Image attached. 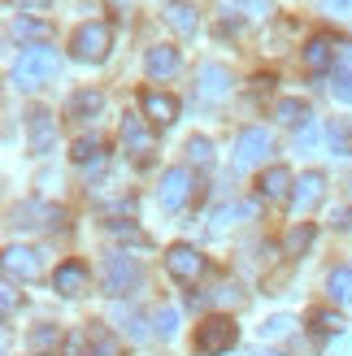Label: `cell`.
<instances>
[{"instance_id":"obj_1","label":"cell","mask_w":352,"mask_h":356,"mask_svg":"<svg viewBox=\"0 0 352 356\" xmlns=\"http://www.w3.org/2000/svg\"><path fill=\"white\" fill-rule=\"evenodd\" d=\"M57 70H61L57 48L35 44V48H26L22 57H17V65H13V87H22V92H35V87L48 83L52 74H57Z\"/></svg>"},{"instance_id":"obj_2","label":"cell","mask_w":352,"mask_h":356,"mask_svg":"<svg viewBox=\"0 0 352 356\" xmlns=\"http://www.w3.org/2000/svg\"><path fill=\"white\" fill-rule=\"evenodd\" d=\"M235 343H239V326H235V317H226V313L205 317V322L196 326V339H191V348H196L200 356H222Z\"/></svg>"},{"instance_id":"obj_3","label":"cell","mask_w":352,"mask_h":356,"mask_svg":"<svg viewBox=\"0 0 352 356\" xmlns=\"http://www.w3.org/2000/svg\"><path fill=\"white\" fill-rule=\"evenodd\" d=\"M139 261L131 257V252H109L104 257V270H100V282H104V291L109 296H127V291H135L139 287Z\"/></svg>"},{"instance_id":"obj_4","label":"cell","mask_w":352,"mask_h":356,"mask_svg":"<svg viewBox=\"0 0 352 356\" xmlns=\"http://www.w3.org/2000/svg\"><path fill=\"white\" fill-rule=\"evenodd\" d=\"M13 226H22V230H61L65 226V213L57 204H44V200H22V204H13Z\"/></svg>"},{"instance_id":"obj_5","label":"cell","mask_w":352,"mask_h":356,"mask_svg":"<svg viewBox=\"0 0 352 356\" xmlns=\"http://www.w3.org/2000/svg\"><path fill=\"white\" fill-rule=\"evenodd\" d=\"M109 40H113L109 22H83V26L74 31V40H70V52H74L79 61H104Z\"/></svg>"},{"instance_id":"obj_6","label":"cell","mask_w":352,"mask_h":356,"mask_svg":"<svg viewBox=\"0 0 352 356\" xmlns=\"http://www.w3.org/2000/svg\"><path fill=\"white\" fill-rule=\"evenodd\" d=\"M166 274L174 282H183V287H191V282L205 274V257L191 243H170L166 248Z\"/></svg>"},{"instance_id":"obj_7","label":"cell","mask_w":352,"mask_h":356,"mask_svg":"<svg viewBox=\"0 0 352 356\" xmlns=\"http://www.w3.org/2000/svg\"><path fill=\"white\" fill-rule=\"evenodd\" d=\"M5 274H9V282H35L44 274V252L26 248V243H9L5 248Z\"/></svg>"},{"instance_id":"obj_8","label":"cell","mask_w":352,"mask_h":356,"mask_svg":"<svg viewBox=\"0 0 352 356\" xmlns=\"http://www.w3.org/2000/svg\"><path fill=\"white\" fill-rule=\"evenodd\" d=\"M187 195H191V170L187 165H170L161 174V187H157V200H161L166 213H179L187 204Z\"/></svg>"},{"instance_id":"obj_9","label":"cell","mask_w":352,"mask_h":356,"mask_svg":"<svg viewBox=\"0 0 352 356\" xmlns=\"http://www.w3.org/2000/svg\"><path fill=\"white\" fill-rule=\"evenodd\" d=\"M274 152V139L266 127H243L235 139V165H261Z\"/></svg>"},{"instance_id":"obj_10","label":"cell","mask_w":352,"mask_h":356,"mask_svg":"<svg viewBox=\"0 0 352 356\" xmlns=\"http://www.w3.org/2000/svg\"><path fill=\"white\" fill-rule=\"evenodd\" d=\"M26 144H31L35 156H44V152L57 148V118H52L48 109H31V118H26Z\"/></svg>"},{"instance_id":"obj_11","label":"cell","mask_w":352,"mask_h":356,"mask_svg":"<svg viewBox=\"0 0 352 356\" xmlns=\"http://www.w3.org/2000/svg\"><path fill=\"white\" fill-rule=\"evenodd\" d=\"M322 200H326V174L305 170L296 178V191H291V213H313Z\"/></svg>"},{"instance_id":"obj_12","label":"cell","mask_w":352,"mask_h":356,"mask_svg":"<svg viewBox=\"0 0 352 356\" xmlns=\"http://www.w3.org/2000/svg\"><path fill=\"white\" fill-rule=\"evenodd\" d=\"M87 282H92V270H87V261H61L57 265V274H52V291H61V296H83L87 291Z\"/></svg>"},{"instance_id":"obj_13","label":"cell","mask_w":352,"mask_h":356,"mask_svg":"<svg viewBox=\"0 0 352 356\" xmlns=\"http://www.w3.org/2000/svg\"><path fill=\"white\" fill-rule=\"evenodd\" d=\"M196 79H200V96L205 100H226L231 96V70H226L222 61H205Z\"/></svg>"},{"instance_id":"obj_14","label":"cell","mask_w":352,"mask_h":356,"mask_svg":"<svg viewBox=\"0 0 352 356\" xmlns=\"http://www.w3.org/2000/svg\"><path fill=\"white\" fill-rule=\"evenodd\" d=\"M139 109H144V118L152 122V127H170V122L179 118V100L166 96V92H152V87H148V92L139 96Z\"/></svg>"},{"instance_id":"obj_15","label":"cell","mask_w":352,"mask_h":356,"mask_svg":"<svg viewBox=\"0 0 352 356\" xmlns=\"http://www.w3.org/2000/svg\"><path fill=\"white\" fill-rule=\"evenodd\" d=\"M100 109H104V92H96V87H83V92L65 100V118H74V122H96Z\"/></svg>"},{"instance_id":"obj_16","label":"cell","mask_w":352,"mask_h":356,"mask_svg":"<svg viewBox=\"0 0 352 356\" xmlns=\"http://www.w3.org/2000/svg\"><path fill=\"white\" fill-rule=\"evenodd\" d=\"M257 191H261V200H283V195L296 191V178L287 165H270L266 174L257 178Z\"/></svg>"},{"instance_id":"obj_17","label":"cell","mask_w":352,"mask_h":356,"mask_svg":"<svg viewBox=\"0 0 352 356\" xmlns=\"http://www.w3.org/2000/svg\"><path fill=\"white\" fill-rule=\"evenodd\" d=\"M179 48H170V44H157L148 48V57H144V70H148V79H170V74H179Z\"/></svg>"},{"instance_id":"obj_18","label":"cell","mask_w":352,"mask_h":356,"mask_svg":"<svg viewBox=\"0 0 352 356\" xmlns=\"http://www.w3.org/2000/svg\"><path fill=\"white\" fill-rule=\"evenodd\" d=\"M301 61H305V70L322 74V70L335 61V40H330V35H313V40L301 48Z\"/></svg>"},{"instance_id":"obj_19","label":"cell","mask_w":352,"mask_h":356,"mask_svg":"<svg viewBox=\"0 0 352 356\" xmlns=\"http://www.w3.org/2000/svg\"><path fill=\"white\" fill-rule=\"evenodd\" d=\"M166 22H170L174 31H179L183 40H191V35L200 31V13L191 9L187 0H170V5H166Z\"/></svg>"},{"instance_id":"obj_20","label":"cell","mask_w":352,"mask_h":356,"mask_svg":"<svg viewBox=\"0 0 352 356\" xmlns=\"http://www.w3.org/2000/svg\"><path fill=\"white\" fill-rule=\"evenodd\" d=\"M9 35H13V40H22V44H48V35H52V26L44 22V17H13V26H9Z\"/></svg>"},{"instance_id":"obj_21","label":"cell","mask_w":352,"mask_h":356,"mask_svg":"<svg viewBox=\"0 0 352 356\" xmlns=\"http://www.w3.org/2000/svg\"><path fill=\"white\" fill-rule=\"evenodd\" d=\"M326 148L335 156H352V118H330L326 127Z\"/></svg>"},{"instance_id":"obj_22","label":"cell","mask_w":352,"mask_h":356,"mask_svg":"<svg viewBox=\"0 0 352 356\" xmlns=\"http://www.w3.org/2000/svg\"><path fill=\"white\" fill-rule=\"evenodd\" d=\"M253 213H257V204H222V209L214 213V222H209V235L222 239L226 230H231V222H235V218H253Z\"/></svg>"},{"instance_id":"obj_23","label":"cell","mask_w":352,"mask_h":356,"mask_svg":"<svg viewBox=\"0 0 352 356\" xmlns=\"http://www.w3.org/2000/svg\"><path fill=\"white\" fill-rule=\"evenodd\" d=\"M239 13L243 22H266L274 13V0H226V17Z\"/></svg>"},{"instance_id":"obj_24","label":"cell","mask_w":352,"mask_h":356,"mask_svg":"<svg viewBox=\"0 0 352 356\" xmlns=\"http://www.w3.org/2000/svg\"><path fill=\"white\" fill-rule=\"evenodd\" d=\"M70 156H74V161L87 170V178L104 170V148L96 144V139H79V144H74V152H70Z\"/></svg>"},{"instance_id":"obj_25","label":"cell","mask_w":352,"mask_h":356,"mask_svg":"<svg viewBox=\"0 0 352 356\" xmlns=\"http://www.w3.org/2000/svg\"><path fill=\"white\" fill-rule=\"evenodd\" d=\"M122 148H127V152H148V127H144V118L127 113V122H122Z\"/></svg>"},{"instance_id":"obj_26","label":"cell","mask_w":352,"mask_h":356,"mask_svg":"<svg viewBox=\"0 0 352 356\" xmlns=\"http://www.w3.org/2000/svg\"><path fill=\"white\" fill-rule=\"evenodd\" d=\"M274 118H278V122H287V127H305V122H313V118H309V104H305V100H296V96L278 100V104H274Z\"/></svg>"},{"instance_id":"obj_27","label":"cell","mask_w":352,"mask_h":356,"mask_svg":"<svg viewBox=\"0 0 352 356\" xmlns=\"http://www.w3.org/2000/svg\"><path fill=\"white\" fill-rule=\"evenodd\" d=\"M309 326H313V334H318V339H330V334H339L348 322L339 313H330V309H313L309 313Z\"/></svg>"},{"instance_id":"obj_28","label":"cell","mask_w":352,"mask_h":356,"mask_svg":"<svg viewBox=\"0 0 352 356\" xmlns=\"http://www.w3.org/2000/svg\"><path fill=\"white\" fill-rule=\"evenodd\" d=\"M296 330V322L287 313H278V317H266V322L257 326V334H261V343H274V339H283V334H291Z\"/></svg>"},{"instance_id":"obj_29","label":"cell","mask_w":352,"mask_h":356,"mask_svg":"<svg viewBox=\"0 0 352 356\" xmlns=\"http://www.w3.org/2000/svg\"><path fill=\"white\" fill-rule=\"evenodd\" d=\"M326 291H330V300H339V305L352 300V270H344V265H339V270H330L326 274Z\"/></svg>"},{"instance_id":"obj_30","label":"cell","mask_w":352,"mask_h":356,"mask_svg":"<svg viewBox=\"0 0 352 356\" xmlns=\"http://www.w3.org/2000/svg\"><path fill=\"white\" fill-rule=\"evenodd\" d=\"M313 235H318V230H313L309 222H301V226H291V230H287V239H283V248H287V257H301L305 248L313 243Z\"/></svg>"},{"instance_id":"obj_31","label":"cell","mask_w":352,"mask_h":356,"mask_svg":"<svg viewBox=\"0 0 352 356\" xmlns=\"http://www.w3.org/2000/svg\"><path fill=\"white\" fill-rule=\"evenodd\" d=\"M113 322L127 330L131 339H144V317H139L135 309H122V305H118V309H113Z\"/></svg>"},{"instance_id":"obj_32","label":"cell","mask_w":352,"mask_h":356,"mask_svg":"<svg viewBox=\"0 0 352 356\" xmlns=\"http://www.w3.org/2000/svg\"><path fill=\"white\" fill-rule=\"evenodd\" d=\"M57 343H61L57 326H35V330H31V348H35V356L48 352V348H57Z\"/></svg>"},{"instance_id":"obj_33","label":"cell","mask_w":352,"mask_h":356,"mask_svg":"<svg viewBox=\"0 0 352 356\" xmlns=\"http://www.w3.org/2000/svg\"><path fill=\"white\" fill-rule=\"evenodd\" d=\"M187 156H191L196 165H209V161H214V144H209L205 135H191V139H187Z\"/></svg>"},{"instance_id":"obj_34","label":"cell","mask_w":352,"mask_h":356,"mask_svg":"<svg viewBox=\"0 0 352 356\" xmlns=\"http://www.w3.org/2000/svg\"><path fill=\"white\" fill-rule=\"evenodd\" d=\"M152 330L161 334V339H174V330H179V313H174V309H157Z\"/></svg>"},{"instance_id":"obj_35","label":"cell","mask_w":352,"mask_h":356,"mask_svg":"<svg viewBox=\"0 0 352 356\" xmlns=\"http://www.w3.org/2000/svg\"><path fill=\"white\" fill-rule=\"evenodd\" d=\"M330 92H335V100L352 104V70H335V83H330Z\"/></svg>"},{"instance_id":"obj_36","label":"cell","mask_w":352,"mask_h":356,"mask_svg":"<svg viewBox=\"0 0 352 356\" xmlns=\"http://www.w3.org/2000/svg\"><path fill=\"white\" fill-rule=\"evenodd\" d=\"M322 13H330V17H352V0H322Z\"/></svg>"},{"instance_id":"obj_37","label":"cell","mask_w":352,"mask_h":356,"mask_svg":"<svg viewBox=\"0 0 352 356\" xmlns=\"http://www.w3.org/2000/svg\"><path fill=\"white\" fill-rule=\"evenodd\" d=\"M109 230H113V235H122V239H131V243H144V235H139L131 222H109Z\"/></svg>"},{"instance_id":"obj_38","label":"cell","mask_w":352,"mask_h":356,"mask_svg":"<svg viewBox=\"0 0 352 356\" xmlns=\"http://www.w3.org/2000/svg\"><path fill=\"white\" fill-rule=\"evenodd\" d=\"M218 300H222V305H239V287H235V282H222V287H218Z\"/></svg>"},{"instance_id":"obj_39","label":"cell","mask_w":352,"mask_h":356,"mask_svg":"<svg viewBox=\"0 0 352 356\" xmlns=\"http://www.w3.org/2000/svg\"><path fill=\"white\" fill-rule=\"evenodd\" d=\"M309 144H313V122H305V127H296V148L305 152Z\"/></svg>"},{"instance_id":"obj_40","label":"cell","mask_w":352,"mask_h":356,"mask_svg":"<svg viewBox=\"0 0 352 356\" xmlns=\"http://www.w3.org/2000/svg\"><path fill=\"white\" fill-rule=\"evenodd\" d=\"M13 5L22 9V13H44V9L52 5V0H13Z\"/></svg>"},{"instance_id":"obj_41","label":"cell","mask_w":352,"mask_h":356,"mask_svg":"<svg viewBox=\"0 0 352 356\" xmlns=\"http://www.w3.org/2000/svg\"><path fill=\"white\" fill-rule=\"evenodd\" d=\"M17 309V291H13V282H5V317H13Z\"/></svg>"},{"instance_id":"obj_42","label":"cell","mask_w":352,"mask_h":356,"mask_svg":"<svg viewBox=\"0 0 352 356\" xmlns=\"http://www.w3.org/2000/svg\"><path fill=\"white\" fill-rule=\"evenodd\" d=\"M253 356H287V352H274V348H257Z\"/></svg>"},{"instance_id":"obj_43","label":"cell","mask_w":352,"mask_h":356,"mask_svg":"<svg viewBox=\"0 0 352 356\" xmlns=\"http://www.w3.org/2000/svg\"><path fill=\"white\" fill-rule=\"evenodd\" d=\"M339 226H344V230H352V209H348V213H344V218H339Z\"/></svg>"}]
</instances>
